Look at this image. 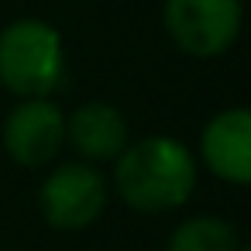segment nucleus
Masks as SVG:
<instances>
[{"label":"nucleus","mask_w":251,"mask_h":251,"mask_svg":"<svg viewBox=\"0 0 251 251\" xmlns=\"http://www.w3.org/2000/svg\"><path fill=\"white\" fill-rule=\"evenodd\" d=\"M114 186L121 200L141 213H165L189 200L196 186L193 151L165 134H148L117 155Z\"/></svg>","instance_id":"nucleus-1"},{"label":"nucleus","mask_w":251,"mask_h":251,"mask_svg":"<svg viewBox=\"0 0 251 251\" xmlns=\"http://www.w3.org/2000/svg\"><path fill=\"white\" fill-rule=\"evenodd\" d=\"M107 206V182L86 162H69L42 182V213L55 230H83Z\"/></svg>","instance_id":"nucleus-4"},{"label":"nucleus","mask_w":251,"mask_h":251,"mask_svg":"<svg viewBox=\"0 0 251 251\" xmlns=\"http://www.w3.org/2000/svg\"><path fill=\"white\" fill-rule=\"evenodd\" d=\"M62 38L42 18H21L0 31V86L21 100L49 97L62 83Z\"/></svg>","instance_id":"nucleus-2"},{"label":"nucleus","mask_w":251,"mask_h":251,"mask_svg":"<svg viewBox=\"0 0 251 251\" xmlns=\"http://www.w3.org/2000/svg\"><path fill=\"white\" fill-rule=\"evenodd\" d=\"M169 251H241V237H237L234 224L203 213V217L182 220L172 230Z\"/></svg>","instance_id":"nucleus-8"},{"label":"nucleus","mask_w":251,"mask_h":251,"mask_svg":"<svg viewBox=\"0 0 251 251\" xmlns=\"http://www.w3.org/2000/svg\"><path fill=\"white\" fill-rule=\"evenodd\" d=\"M165 31L196 55H224L241 31V0H165Z\"/></svg>","instance_id":"nucleus-3"},{"label":"nucleus","mask_w":251,"mask_h":251,"mask_svg":"<svg viewBox=\"0 0 251 251\" xmlns=\"http://www.w3.org/2000/svg\"><path fill=\"white\" fill-rule=\"evenodd\" d=\"M200 155L206 169L234 186H244L251 179V117L244 107L220 110L210 117L200 138Z\"/></svg>","instance_id":"nucleus-6"},{"label":"nucleus","mask_w":251,"mask_h":251,"mask_svg":"<svg viewBox=\"0 0 251 251\" xmlns=\"http://www.w3.org/2000/svg\"><path fill=\"white\" fill-rule=\"evenodd\" d=\"M62 145H66V117L49 97L21 100L4 121V148L25 169L55 162Z\"/></svg>","instance_id":"nucleus-5"},{"label":"nucleus","mask_w":251,"mask_h":251,"mask_svg":"<svg viewBox=\"0 0 251 251\" xmlns=\"http://www.w3.org/2000/svg\"><path fill=\"white\" fill-rule=\"evenodd\" d=\"M66 138L90 162H110L127 148V121L114 103L93 100L73 110L66 121Z\"/></svg>","instance_id":"nucleus-7"}]
</instances>
